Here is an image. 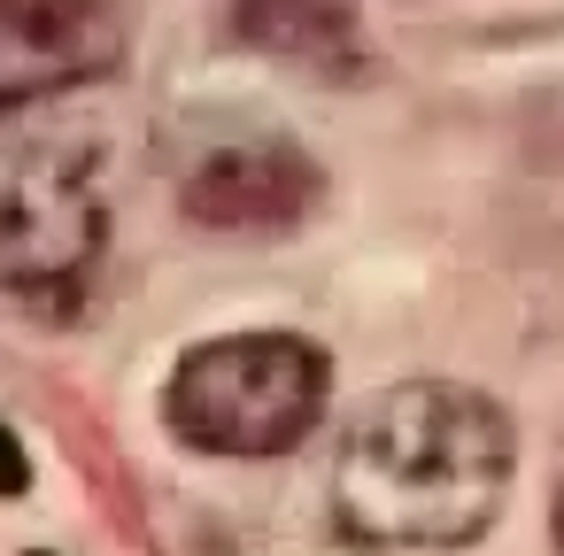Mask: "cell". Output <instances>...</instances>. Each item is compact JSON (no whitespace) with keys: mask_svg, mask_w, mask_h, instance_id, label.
<instances>
[{"mask_svg":"<svg viewBox=\"0 0 564 556\" xmlns=\"http://www.w3.org/2000/svg\"><path fill=\"white\" fill-rule=\"evenodd\" d=\"M124 63V0H0V109L55 101Z\"/></svg>","mask_w":564,"mask_h":556,"instance_id":"cell-4","label":"cell"},{"mask_svg":"<svg viewBox=\"0 0 564 556\" xmlns=\"http://www.w3.org/2000/svg\"><path fill=\"white\" fill-rule=\"evenodd\" d=\"M325 178L310 163V148L294 140H225L209 155H194V171L178 178V209L209 232H286L317 209Z\"/></svg>","mask_w":564,"mask_h":556,"instance_id":"cell-5","label":"cell"},{"mask_svg":"<svg viewBox=\"0 0 564 556\" xmlns=\"http://www.w3.org/2000/svg\"><path fill=\"white\" fill-rule=\"evenodd\" d=\"M109 248L94 148L70 132L0 140V294L24 309H70Z\"/></svg>","mask_w":564,"mask_h":556,"instance_id":"cell-3","label":"cell"},{"mask_svg":"<svg viewBox=\"0 0 564 556\" xmlns=\"http://www.w3.org/2000/svg\"><path fill=\"white\" fill-rule=\"evenodd\" d=\"M232 32L256 55L302 63V70H348L364 55L356 17L340 9V0H232Z\"/></svg>","mask_w":564,"mask_h":556,"instance_id":"cell-6","label":"cell"},{"mask_svg":"<svg viewBox=\"0 0 564 556\" xmlns=\"http://www.w3.org/2000/svg\"><path fill=\"white\" fill-rule=\"evenodd\" d=\"M556 548H564V494H556Z\"/></svg>","mask_w":564,"mask_h":556,"instance_id":"cell-8","label":"cell"},{"mask_svg":"<svg viewBox=\"0 0 564 556\" xmlns=\"http://www.w3.org/2000/svg\"><path fill=\"white\" fill-rule=\"evenodd\" d=\"M518 471L502 402L456 379L387 386L333 456V517L364 548H464L495 525Z\"/></svg>","mask_w":564,"mask_h":556,"instance_id":"cell-1","label":"cell"},{"mask_svg":"<svg viewBox=\"0 0 564 556\" xmlns=\"http://www.w3.org/2000/svg\"><path fill=\"white\" fill-rule=\"evenodd\" d=\"M32 487V448L17 440V425L0 417V494H24Z\"/></svg>","mask_w":564,"mask_h":556,"instance_id":"cell-7","label":"cell"},{"mask_svg":"<svg viewBox=\"0 0 564 556\" xmlns=\"http://www.w3.org/2000/svg\"><path fill=\"white\" fill-rule=\"evenodd\" d=\"M333 402V363L302 332H225L163 379V425L202 456H286Z\"/></svg>","mask_w":564,"mask_h":556,"instance_id":"cell-2","label":"cell"}]
</instances>
